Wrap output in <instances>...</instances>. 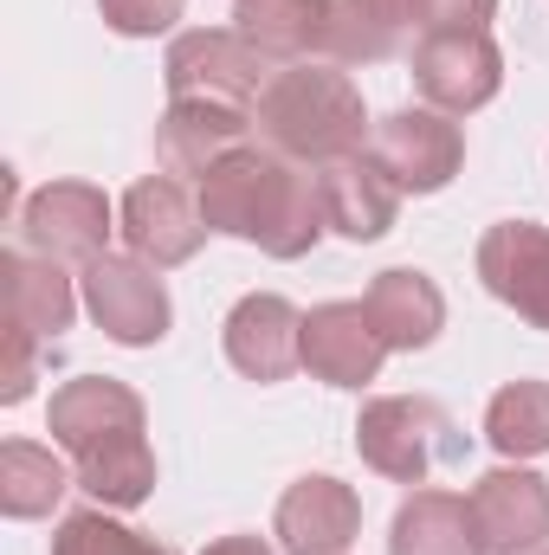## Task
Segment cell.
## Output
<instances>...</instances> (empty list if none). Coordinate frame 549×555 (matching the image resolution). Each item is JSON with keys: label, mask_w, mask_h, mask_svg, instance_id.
Instances as JSON below:
<instances>
[{"label": "cell", "mask_w": 549, "mask_h": 555, "mask_svg": "<svg viewBox=\"0 0 549 555\" xmlns=\"http://www.w3.org/2000/svg\"><path fill=\"white\" fill-rule=\"evenodd\" d=\"M485 439L505 459H544L549 452V382H505L485 408Z\"/></svg>", "instance_id": "24"}, {"label": "cell", "mask_w": 549, "mask_h": 555, "mask_svg": "<svg viewBox=\"0 0 549 555\" xmlns=\"http://www.w3.org/2000/svg\"><path fill=\"white\" fill-rule=\"evenodd\" d=\"M111 233H117V207L104 188L91 181H46L26 194L20 207V240L26 253L39 259H59V266H91L111 253Z\"/></svg>", "instance_id": "6"}, {"label": "cell", "mask_w": 549, "mask_h": 555, "mask_svg": "<svg viewBox=\"0 0 549 555\" xmlns=\"http://www.w3.org/2000/svg\"><path fill=\"white\" fill-rule=\"evenodd\" d=\"M369 155L401 181V194H439L465 168V137H459V124L446 111L408 104V111H395V117L375 124Z\"/></svg>", "instance_id": "9"}, {"label": "cell", "mask_w": 549, "mask_h": 555, "mask_svg": "<svg viewBox=\"0 0 549 555\" xmlns=\"http://www.w3.org/2000/svg\"><path fill=\"white\" fill-rule=\"evenodd\" d=\"M0 278H7V323L33 330L39 343H59L72 330L78 291H72V278H65L59 259H39V253L13 246V253H0Z\"/></svg>", "instance_id": "18"}, {"label": "cell", "mask_w": 549, "mask_h": 555, "mask_svg": "<svg viewBox=\"0 0 549 555\" xmlns=\"http://www.w3.org/2000/svg\"><path fill=\"white\" fill-rule=\"evenodd\" d=\"M72 491V472L52 446H33V439H7L0 446V511L13 524H33V517H52Z\"/></svg>", "instance_id": "22"}, {"label": "cell", "mask_w": 549, "mask_h": 555, "mask_svg": "<svg viewBox=\"0 0 549 555\" xmlns=\"http://www.w3.org/2000/svg\"><path fill=\"white\" fill-rule=\"evenodd\" d=\"M7 343H13V356H7V382H0V401H7V408H20V401L33 395V382H39V369H33V343H39V336L13 323V336H7Z\"/></svg>", "instance_id": "28"}, {"label": "cell", "mask_w": 549, "mask_h": 555, "mask_svg": "<svg viewBox=\"0 0 549 555\" xmlns=\"http://www.w3.org/2000/svg\"><path fill=\"white\" fill-rule=\"evenodd\" d=\"M85 310L98 317V330L124 349H149L168 336L175 323V304H168V284L155 278V266L124 259V253H104L85 266Z\"/></svg>", "instance_id": "7"}, {"label": "cell", "mask_w": 549, "mask_h": 555, "mask_svg": "<svg viewBox=\"0 0 549 555\" xmlns=\"http://www.w3.org/2000/svg\"><path fill=\"white\" fill-rule=\"evenodd\" d=\"M297 349H304V369L317 382H330V388H369L382 375V356H388V343L375 336L362 304H317L304 317Z\"/></svg>", "instance_id": "17"}, {"label": "cell", "mask_w": 549, "mask_h": 555, "mask_svg": "<svg viewBox=\"0 0 549 555\" xmlns=\"http://www.w3.org/2000/svg\"><path fill=\"white\" fill-rule=\"evenodd\" d=\"M52 439L78 465V491H91L104 511H137L155 491V452H149V414L142 395L111 375H78L52 395Z\"/></svg>", "instance_id": "2"}, {"label": "cell", "mask_w": 549, "mask_h": 555, "mask_svg": "<svg viewBox=\"0 0 549 555\" xmlns=\"http://www.w3.org/2000/svg\"><path fill=\"white\" fill-rule=\"evenodd\" d=\"M356 452L369 472L395 478V485H420L439 459H459L465 439L452 414L426 395H382L356 414Z\"/></svg>", "instance_id": "4"}, {"label": "cell", "mask_w": 549, "mask_h": 555, "mask_svg": "<svg viewBox=\"0 0 549 555\" xmlns=\"http://www.w3.org/2000/svg\"><path fill=\"white\" fill-rule=\"evenodd\" d=\"M413 85L433 111L472 117L498 98L505 85V52L491 33H426L413 46Z\"/></svg>", "instance_id": "8"}, {"label": "cell", "mask_w": 549, "mask_h": 555, "mask_svg": "<svg viewBox=\"0 0 549 555\" xmlns=\"http://www.w3.org/2000/svg\"><path fill=\"white\" fill-rule=\"evenodd\" d=\"M201 555H272V543H259V537H220V543H207Z\"/></svg>", "instance_id": "29"}, {"label": "cell", "mask_w": 549, "mask_h": 555, "mask_svg": "<svg viewBox=\"0 0 549 555\" xmlns=\"http://www.w3.org/2000/svg\"><path fill=\"white\" fill-rule=\"evenodd\" d=\"M98 13L124 39H155V33H168L188 13V0H98Z\"/></svg>", "instance_id": "26"}, {"label": "cell", "mask_w": 549, "mask_h": 555, "mask_svg": "<svg viewBox=\"0 0 549 555\" xmlns=\"http://www.w3.org/2000/svg\"><path fill=\"white\" fill-rule=\"evenodd\" d=\"M362 310H369V323H375V336H382L388 349H426V343H439V330H446V297H439V284L426 272H413V266H395V272L375 278L369 297H362Z\"/></svg>", "instance_id": "19"}, {"label": "cell", "mask_w": 549, "mask_h": 555, "mask_svg": "<svg viewBox=\"0 0 549 555\" xmlns=\"http://www.w3.org/2000/svg\"><path fill=\"white\" fill-rule=\"evenodd\" d=\"M117 233L130 240V259L168 272V266H188L207 240V220H201V201L175 181V175H149L124 194L117 207Z\"/></svg>", "instance_id": "10"}, {"label": "cell", "mask_w": 549, "mask_h": 555, "mask_svg": "<svg viewBox=\"0 0 549 555\" xmlns=\"http://www.w3.org/2000/svg\"><path fill=\"white\" fill-rule=\"evenodd\" d=\"M52 555H175V550L130 530V524H117V517H104V511H72L52 530Z\"/></svg>", "instance_id": "25"}, {"label": "cell", "mask_w": 549, "mask_h": 555, "mask_svg": "<svg viewBox=\"0 0 549 555\" xmlns=\"http://www.w3.org/2000/svg\"><path fill=\"white\" fill-rule=\"evenodd\" d=\"M478 278L531 330H549V227H537V220H498V227H485V240H478Z\"/></svg>", "instance_id": "12"}, {"label": "cell", "mask_w": 549, "mask_h": 555, "mask_svg": "<svg viewBox=\"0 0 549 555\" xmlns=\"http://www.w3.org/2000/svg\"><path fill=\"white\" fill-rule=\"evenodd\" d=\"M388 555H478L472 498L459 491H413L388 524Z\"/></svg>", "instance_id": "21"}, {"label": "cell", "mask_w": 549, "mask_h": 555, "mask_svg": "<svg viewBox=\"0 0 549 555\" xmlns=\"http://www.w3.org/2000/svg\"><path fill=\"white\" fill-rule=\"evenodd\" d=\"M478 555H537L549 550V478L524 465H498L472 485Z\"/></svg>", "instance_id": "11"}, {"label": "cell", "mask_w": 549, "mask_h": 555, "mask_svg": "<svg viewBox=\"0 0 549 555\" xmlns=\"http://www.w3.org/2000/svg\"><path fill=\"white\" fill-rule=\"evenodd\" d=\"M233 20H240V33H246L266 59L304 65V59L330 52L336 0H233Z\"/></svg>", "instance_id": "20"}, {"label": "cell", "mask_w": 549, "mask_h": 555, "mask_svg": "<svg viewBox=\"0 0 549 555\" xmlns=\"http://www.w3.org/2000/svg\"><path fill=\"white\" fill-rule=\"evenodd\" d=\"M537 555H549V550H537Z\"/></svg>", "instance_id": "30"}, {"label": "cell", "mask_w": 549, "mask_h": 555, "mask_svg": "<svg viewBox=\"0 0 549 555\" xmlns=\"http://www.w3.org/2000/svg\"><path fill=\"white\" fill-rule=\"evenodd\" d=\"M253 111L246 104H214V98H168L162 124H155V162L162 175H207L220 155L246 149Z\"/></svg>", "instance_id": "15"}, {"label": "cell", "mask_w": 549, "mask_h": 555, "mask_svg": "<svg viewBox=\"0 0 549 555\" xmlns=\"http://www.w3.org/2000/svg\"><path fill=\"white\" fill-rule=\"evenodd\" d=\"M194 201H201V220L207 233H227V240H246L272 259H304L323 233H330V214H323V188L304 162L278 155V149H233L220 155L201 181H194Z\"/></svg>", "instance_id": "1"}, {"label": "cell", "mask_w": 549, "mask_h": 555, "mask_svg": "<svg viewBox=\"0 0 549 555\" xmlns=\"http://www.w3.org/2000/svg\"><path fill=\"white\" fill-rule=\"evenodd\" d=\"M498 0H413V33H491Z\"/></svg>", "instance_id": "27"}, {"label": "cell", "mask_w": 549, "mask_h": 555, "mask_svg": "<svg viewBox=\"0 0 549 555\" xmlns=\"http://www.w3.org/2000/svg\"><path fill=\"white\" fill-rule=\"evenodd\" d=\"M317 188H323L330 233H343V240H356V246L382 240V233L395 227V214H401V181H395L369 149H356V155H343V162H323V168H317Z\"/></svg>", "instance_id": "16"}, {"label": "cell", "mask_w": 549, "mask_h": 555, "mask_svg": "<svg viewBox=\"0 0 549 555\" xmlns=\"http://www.w3.org/2000/svg\"><path fill=\"white\" fill-rule=\"evenodd\" d=\"M408 26H413V0H336L330 59L336 65H382V59L401 52Z\"/></svg>", "instance_id": "23"}, {"label": "cell", "mask_w": 549, "mask_h": 555, "mask_svg": "<svg viewBox=\"0 0 549 555\" xmlns=\"http://www.w3.org/2000/svg\"><path fill=\"white\" fill-rule=\"evenodd\" d=\"M253 130L278 155L323 168V162H343L362 149L369 111H362V91L349 85V72L304 59V65H278V78L253 104Z\"/></svg>", "instance_id": "3"}, {"label": "cell", "mask_w": 549, "mask_h": 555, "mask_svg": "<svg viewBox=\"0 0 549 555\" xmlns=\"http://www.w3.org/2000/svg\"><path fill=\"white\" fill-rule=\"evenodd\" d=\"M220 336H227V362H233L246 382H259V388H272L291 369H304V349H297V343H304V310H297L291 297H278V291L240 297Z\"/></svg>", "instance_id": "13"}, {"label": "cell", "mask_w": 549, "mask_h": 555, "mask_svg": "<svg viewBox=\"0 0 549 555\" xmlns=\"http://www.w3.org/2000/svg\"><path fill=\"white\" fill-rule=\"evenodd\" d=\"M162 78H168V98L259 104V91L278 78V59H266L240 26H194V33H175Z\"/></svg>", "instance_id": "5"}, {"label": "cell", "mask_w": 549, "mask_h": 555, "mask_svg": "<svg viewBox=\"0 0 549 555\" xmlns=\"http://www.w3.org/2000/svg\"><path fill=\"white\" fill-rule=\"evenodd\" d=\"M272 537L284 555H343L356 537H362V498L330 478V472H310L297 478L284 498H278Z\"/></svg>", "instance_id": "14"}]
</instances>
